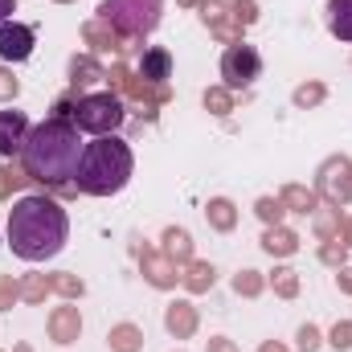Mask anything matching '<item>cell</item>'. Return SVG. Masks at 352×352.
I'll return each mask as SVG.
<instances>
[{
	"instance_id": "cell-1",
	"label": "cell",
	"mask_w": 352,
	"mask_h": 352,
	"mask_svg": "<svg viewBox=\"0 0 352 352\" xmlns=\"http://www.w3.org/2000/svg\"><path fill=\"white\" fill-rule=\"evenodd\" d=\"M70 238V217L54 197H21L8 209V246L25 263H45L62 254Z\"/></svg>"
},
{
	"instance_id": "cell-2",
	"label": "cell",
	"mask_w": 352,
	"mask_h": 352,
	"mask_svg": "<svg viewBox=\"0 0 352 352\" xmlns=\"http://www.w3.org/2000/svg\"><path fill=\"white\" fill-rule=\"evenodd\" d=\"M21 160H25V173L41 184H66L70 176L78 173V160H82V140H78V127L70 119H45L29 131L25 148H21Z\"/></svg>"
},
{
	"instance_id": "cell-3",
	"label": "cell",
	"mask_w": 352,
	"mask_h": 352,
	"mask_svg": "<svg viewBox=\"0 0 352 352\" xmlns=\"http://www.w3.org/2000/svg\"><path fill=\"white\" fill-rule=\"evenodd\" d=\"M131 168H135L131 148L119 135H98L94 144L82 148V160H78V173H74V188L87 192V197H111V192L127 188Z\"/></svg>"
},
{
	"instance_id": "cell-4",
	"label": "cell",
	"mask_w": 352,
	"mask_h": 352,
	"mask_svg": "<svg viewBox=\"0 0 352 352\" xmlns=\"http://www.w3.org/2000/svg\"><path fill=\"white\" fill-rule=\"evenodd\" d=\"M160 8L164 0H102L98 16L123 37V41H140L160 25Z\"/></svg>"
},
{
	"instance_id": "cell-5",
	"label": "cell",
	"mask_w": 352,
	"mask_h": 352,
	"mask_svg": "<svg viewBox=\"0 0 352 352\" xmlns=\"http://www.w3.org/2000/svg\"><path fill=\"white\" fill-rule=\"evenodd\" d=\"M123 98L102 90V94H82L74 102V127L78 131H90V135H111L119 123H123Z\"/></svg>"
},
{
	"instance_id": "cell-6",
	"label": "cell",
	"mask_w": 352,
	"mask_h": 352,
	"mask_svg": "<svg viewBox=\"0 0 352 352\" xmlns=\"http://www.w3.org/2000/svg\"><path fill=\"white\" fill-rule=\"evenodd\" d=\"M107 82H111L115 90H123L127 98H135V102L144 107V111H140L144 119H156V107L173 98V90H168V87H156V82H144V78H140V74H131L127 66H111V70H107Z\"/></svg>"
},
{
	"instance_id": "cell-7",
	"label": "cell",
	"mask_w": 352,
	"mask_h": 352,
	"mask_svg": "<svg viewBox=\"0 0 352 352\" xmlns=\"http://www.w3.org/2000/svg\"><path fill=\"white\" fill-rule=\"evenodd\" d=\"M258 74H263V58H258V50H254V45L238 41V45H230V50H226V58H221V78H226V90H246Z\"/></svg>"
},
{
	"instance_id": "cell-8",
	"label": "cell",
	"mask_w": 352,
	"mask_h": 352,
	"mask_svg": "<svg viewBox=\"0 0 352 352\" xmlns=\"http://www.w3.org/2000/svg\"><path fill=\"white\" fill-rule=\"evenodd\" d=\"M316 192H324V197H328V205H336V209L352 201V164L344 160V156L324 160L320 180H316Z\"/></svg>"
},
{
	"instance_id": "cell-9",
	"label": "cell",
	"mask_w": 352,
	"mask_h": 352,
	"mask_svg": "<svg viewBox=\"0 0 352 352\" xmlns=\"http://www.w3.org/2000/svg\"><path fill=\"white\" fill-rule=\"evenodd\" d=\"M29 140V119L25 111H0V156L4 160H16L21 148Z\"/></svg>"
},
{
	"instance_id": "cell-10",
	"label": "cell",
	"mask_w": 352,
	"mask_h": 352,
	"mask_svg": "<svg viewBox=\"0 0 352 352\" xmlns=\"http://www.w3.org/2000/svg\"><path fill=\"white\" fill-rule=\"evenodd\" d=\"M29 54H33V29L29 25H16V21L12 25L4 21L0 25V58L4 62H25Z\"/></svg>"
},
{
	"instance_id": "cell-11",
	"label": "cell",
	"mask_w": 352,
	"mask_h": 352,
	"mask_svg": "<svg viewBox=\"0 0 352 352\" xmlns=\"http://www.w3.org/2000/svg\"><path fill=\"white\" fill-rule=\"evenodd\" d=\"M140 270H144V278L152 283V287H160V291H168L176 287V263L173 258H164V254H156L152 246H140Z\"/></svg>"
},
{
	"instance_id": "cell-12",
	"label": "cell",
	"mask_w": 352,
	"mask_h": 352,
	"mask_svg": "<svg viewBox=\"0 0 352 352\" xmlns=\"http://www.w3.org/2000/svg\"><path fill=\"white\" fill-rule=\"evenodd\" d=\"M140 78H144V82L164 87V78H173V54H168L164 45L144 50V58H140Z\"/></svg>"
},
{
	"instance_id": "cell-13",
	"label": "cell",
	"mask_w": 352,
	"mask_h": 352,
	"mask_svg": "<svg viewBox=\"0 0 352 352\" xmlns=\"http://www.w3.org/2000/svg\"><path fill=\"white\" fill-rule=\"evenodd\" d=\"M78 332H82L78 307H54V316H50V340L54 344H74Z\"/></svg>"
},
{
	"instance_id": "cell-14",
	"label": "cell",
	"mask_w": 352,
	"mask_h": 352,
	"mask_svg": "<svg viewBox=\"0 0 352 352\" xmlns=\"http://www.w3.org/2000/svg\"><path fill=\"white\" fill-rule=\"evenodd\" d=\"M82 37H87V45L94 50V54H119V50L127 45V41H123V37H119L102 16H94V21L82 25Z\"/></svg>"
},
{
	"instance_id": "cell-15",
	"label": "cell",
	"mask_w": 352,
	"mask_h": 352,
	"mask_svg": "<svg viewBox=\"0 0 352 352\" xmlns=\"http://www.w3.org/2000/svg\"><path fill=\"white\" fill-rule=\"evenodd\" d=\"M164 328L173 332L176 340H188V336L197 332V307H192V303H184V299H176L173 307L164 311Z\"/></svg>"
},
{
	"instance_id": "cell-16",
	"label": "cell",
	"mask_w": 352,
	"mask_h": 352,
	"mask_svg": "<svg viewBox=\"0 0 352 352\" xmlns=\"http://www.w3.org/2000/svg\"><path fill=\"white\" fill-rule=\"evenodd\" d=\"M263 250L266 254H274V258H291V254L299 250V238H295L291 230H283V226H266Z\"/></svg>"
},
{
	"instance_id": "cell-17",
	"label": "cell",
	"mask_w": 352,
	"mask_h": 352,
	"mask_svg": "<svg viewBox=\"0 0 352 352\" xmlns=\"http://www.w3.org/2000/svg\"><path fill=\"white\" fill-rule=\"evenodd\" d=\"M278 201H283L287 209H295V213H316V209H320V192L307 188V184H287V188L278 192Z\"/></svg>"
},
{
	"instance_id": "cell-18",
	"label": "cell",
	"mask_w": 352,
	"mask_h": 352,
	"mask_svg": "<svg viewBox=\"0 0 352 352\" xmlns=\"http://www.w3.org/2000/svg\"><path fill=\"white\" fill-rule=\"evenodd\" d=\"M328 29L332 37L352 41V0H328Z\"/></svg>"
},
{
	"instance_id": "cell-19",
	"label": "cell",
	"mask_w": 352,
	"mask_h": 352,
	"mask_svg": "<svg viewBox=\"0 0 352 352\" xmlns=\"http://www.w3.org/2000/svg\"><path fill=\"white\" fill-rule=\"evenodd\" d=\"M164 258H173L176 266L192 263V238L184 234V230H164Z\"/></svg>"
},
{
	"instance_id": "cell-20",
	"label": "cell",
	"mask_w": 352,
	"mask_h": 352,
	"mask_svg": "<svg viewBox=\"0 0 352 352\" xmlns=\"http://www.w3.org/2000/svg\"><path fill=\"white\" fill-rule=\"evenodd\" d=\"M213 278H217V274H213V266L197 263V258H192V263H184V274H180V283H184L192 295H205V291L213 287Z\"/></svg>"
},
{
	"instance_id": "cell-21",
	"label": "cell",
	"mask_w": 352,
	"mask_h": 352,
	"mask_svg": "<svg viewBox=\"0 0 352 352\" xmlns=\"http://www.w3.org/2000/svg\"><path fill=\"white\" fill-rule=\"evenodd\" d=\"M102 78H107V70H102L90 54H82V58L70 62V82H74V87H90V82H102Z\"/></svg>"
},
{
	"instance_id": "cell-22",
	"label": "cell",
	"mask_w": 352,
	"mask_h": 352,
	"mask_svg": "<svg viewBox=\"0 0 352 352\" xmlns=\"http://www.w3.org/2000/svg\"><path fill=\"white\" fill-rule=\"evenodd\" d=\"M111 352H140L144 349V332L135 328V324H119V328H111Z\"/></svg>"
},
{
	"instance_id": "cell-23",
	"label": "cell",
	"mask_w": 352,
	"mask_h": 352,
	"mask_svg": "<svg viewBox=\"0 0 352 352\" xmlns=\"http://www.w3.org/2000/svg\"><path fill=\"white\" fill-rule=\"evenodd\" d=\"M205 213H209V226H213V230H221V234H230V230L238 226V209H234L226 197L209 201V209H205Z\"/></svg>"
},
{
	"instance_id": "cell-24",
	"label": "cell",
	"mask_w": 352,
	"mask_h": 352,
	"mask_svg": "<svg viewBox=\"0 0 352 352\" xmlns=\"http://www.w3.org/2000/svg\"><path fill=\"white\" fill-rule=\"evenodd\" d=\"M29 180H33V176L25 173V168H16V164H12V160H8V164H4V168H0V201H8V197H12V192H16V188H25V184H29Z\"/></svg>"
},
{
	"instance_id": "cell-25",
	"label": "cell",
	"mask_w": 352,
	"mask_h": 352,
	"mask_svg": "<svg viewBox=\"0 0 352 352\" xmlns=\"http://www.w3.org/2000/svg\"><path fill=\"white\" fill-rule=\"evenodd\" d=\"M316 234H320L324 242H332V238L340 234V209H336V205L316 209Z\"/></svg>"
},
{
	"instance_id": "cell-26",
	"label": "cell",
	"mask_w": 352,
	"mask_h": 352,
	"mask_svg": "<svg viewBox=\"0 0 352 352\" xmlns=\"http://www.w3.org/2000/svg\"><path fill=\"white\" fill-rule=\"evenodd\" d=\"M50 291H54V278H45V274H29V278L21 283V299H25V303H41Z\"/></svg>"
},
{
	"instance_id": "cell-27",
	"label": "cell",
	"mask_w": 352,
	"mask_h": 352,
	"mask_svg": "<svg viewBox=\"0 0 352 352\" xmlns=\"http://www.w3.org/2000/svg\"><path fill=\"white\" fill-rule=\"evenodd\" d=\"M270 287H274V295H278V299H295V295H299V274L283 266V270H274V274H270Z\"/></svg>"
},
{
	"instance_id": "cell-28",
	"label": "cell",
	"mask_w": 352,
	"mask_h": 352,
	"mask_svg": "<svg viewBox=\"0 0 352 352\" xmlns=\"http://www.w3.org/2000/svg\"><path fill=\"white\" fill-rule=\"evenodd\" d=\"M263 287H266V278L258 274V270H242V274L234 278V291H238V295H246V299L263 295Z\"/></svg>"
},
{
	"instance_id": "cell-29",
	"label": "cell",
	"mask_w": 352,
	"mask_h": 352,
	"mask_svg": "<svg viewBox=\"0 0 352 352\" xmlns=\"http://www.w3.org/2000/svg\"><path fill=\"white\" fill-rule=\"evenodd\" d=\"M205 107H209L213 115H230V111H234V94L226 87H209L205 90Z\"/></svg>"
},
{
	"instance_id": "cell-30",
	"label": "cell",
	"mask_w": 352,
	"mask_h": 352,
	"mask_svg": "<svg viewBox=\"0 0 352 352\" xmlns=\"http://www.w3.org/2000/svg\"><path fill=\"white\" fill-rule=\"evenodd\" d=\"M50 278H54V291L66 295V299H78V295L87 291V283H82L78 274H50Z\"/></svg>"
},
{
	"instance_id": "cell-31",
	"label": "cell",
	"mask_w": 352,
	"mask_h": 352,
	"mask_svg": "<svg viewBox=\"0 0 352 352\" xmlns=\"http://www.w3.org/2000/svg\"><path fill=\"white\" fill-rule=\"evenodd\" d=\"M254 213L263 217L266 226H278V221H283V213H287V205H283L278 197H263V201L254 205Z\"/></svg>"
},
{
	"instance_id": "cell-32",
	"label": "cell",
	"mask_w": 352,
	"mask_h": 352,
	"mask_svg": "<svg viewBox=\"0 0 352 352\" xmlns=\"http://www.w3.org/2000/svg\"><path fill=\"white\" fill-rule=\"evenodd\" d=\"M230 16L246 29V25H254V21H258V4H254V0H238V4H230Z\"/></svg>"
},
{
	"instance_id": "cell-33",
	"label": "cell",
	"mask_w": 352,
	"mask_h": 352,
	"mask_svg": "<svg viewBox=\"0 0 352 352\" xmlns=\"http://www.w3.org/2000/svg\"><path fill=\"white\" fill-rule=\"evenodd\" d=\"M320 258L328 266H344V258H349V246L340 242V238H332V242H324V250H320Z\"/></svg>"
},
{
	"instance_id": "cell-34",
	"label": "cell",
	"mask_w": 352,
	"mask_h": 352,
	"mask_svg": "<svg viewBox=\"0 0 352 352\" xmlns=\"http://www.w3.org/2000/svg\"><path fill=\"white\" fill-rule=\"evenodd\" d=\"M16 299H21V283H16L12 274H0V307L8 311V307H12Z\"/></svg>"
},
{
	"instance_id": "cell-35",
	"label": "cell",
	"mask_w": 352,
	"mask_h": 352,
	"mask_svg": "<svg viewBox=\"0 0 352 352\" xmlns=\"http://www.w3.org/2000/svg\"><path fill=\"white\" fill-rule=\"evenodd\" d=\"M316 102H324V87L320 82H307V87L295 90V107H316Z\"/></svg>"
},
{
	"instance_id": "cell-36",
	"label": "cell",
	"mask_w": 352,
	"mask_h": 352,
	"mask_svg": "<svg viewBox=\"0 0 352 352\" xmlns=\"http://www.w3.org/2000/svg\"><path fill=\"white\" fill-rule=\"evenodd\" d=\"M201 16H205V25H217V21L230 16V8L221 0H201Z\"/></svg>"
},
{
	"instance_id": "cell-37",
	"label": "cell",
	"mask_w": 352,
	"mask_h": 352,
	"mask_svg": "<svg viewBox=\"0 0 352 352\" xmlns=\"http://www.w3.org/2000/svg\"><path fill=\"white\" fill-rule=\"evenodd\" d=\"M332 349H352V320H340L336 328H332Z\"/></svg>"
},
{
	"instance_id": "cell-38",
	"label": "cell",
	"mask_w": 352,
	"mask_h": 352,
	"mask_svg": "<svg viewBox=\"0 0 352 352\" xmlns=\"http://www.w3.org/2000/svg\"><path fill=\"white\" fill-rule=\"evenodd\" d=\"M299 349L303 352L320 349V328H316V324H303V328H299Z\"/></svg>"
},
{
	"instance_id": "cell-39",
	"label": "cell",
	"mask_w": 352,
	"mask_h": 352,
	"mask_svg": "<svg viewBox=\"0 0 352 352\" xmlns=\"http://www.w3.org/2000/svg\"><path fill=\"white\" fill-rule=\"evenodd\" d=\"M16 78H12V70H4L0 66V102H8V98H16Z\"/></svg>"
},
{
	"instance_id": "cell-40",
	"label": "cell",
	"mask_w": 352,
	"mask_h": 352,
	"mask_svg": "<svg viewBox=\"0 0 352 352\" xmlns=\"http://www.w3.org/2000/svg\"><path fill=\"white\" fill-rule=\"evenodd\" d=\"M74 115V98H58L54 102V119H70Z\"/></svg>"
},
{
	"instance_id": "cell-41",
	"label": "cell",
	"mask_w": 352,
	"mask_h": 352,
	"mask_svg": "<svg viewBox=\"0 0 352 352\" xmlns=\"http://www.w3.org/2000/svg\"><path fill=\"white\" fill-rule=\"evenodd\" d=\"M209 352H242V349H238L234 340H226V336H213V340H209Z\"/></svg>"
},
{
	"instance_id": "cell-42",
	"label": "cell",
	"mask_w": 352,
	"mask_h": 352,
	"mask_svg": "<svg viewBox=\"0 0 352 352\" xmlns=\"http://www.w3.org/2000/svg\"><path fill=\"white\" fill-rule=\"evenodd\" d=\"M336 283H340V291H344V295H352V266H340Z\"/></svg>"
},
{
	"instance_id": "cell-43",
	"label": "cell",
	"mask_w": 352,
	"mask_h": 352,
	"mask_svg": "<svg viewBox=\"0 0 352 352\" xmlns=\"http://www.w3.org/2000/svg\"><path fill=\"white\" fill-rule=\"evenodd\" d=\"M12 12H16V0H0V25H4Z\"/></svg>"
},
{
	"instance_id": "cell-44",
	"label": "cell",
	"mask_w": 352,
	"mask_h": 352,
	"mask_svg": "<svg viewBox=\"0 0 352 352\" xmlns=\"http://www.w3.org/2000/svg\"><path fill=\"white\" fill-rule=\"evenodd\" d=\"M340 242H344V246H352V217L344 221V234H340Z\"/></svg>"
},
{
	"instance_id": "cell-45",
	"label": "cell",
	"mask_w": 352,
	"mask_h": 352,
	"mask_svg": "<svg viewBox=\"0 0 352 352\" xmlns=\"http://www.w3.org/2000/svg\"><path fill=\"white\" fill-rule=\"evenodd\" d=\"M258 352H287V349H283L278 340H266V344H263V349H258Z\"/></svg>"
},
{
	"instance_id": "cell-46",
	"label": "cell",
	"mask_w": 352,
	"mask_h": 352,
	"mask_svg": "<svg viewBox=\"0 0 352 352\" xmlns=\"http://www.w3.org/2000/svg\"><path fill=\"white\" fill-rule=\"evenodd\" d=\"M176 4H184V8H192V4H201V0H176Z\"/></svg>"
},
{
	"instance_id": "cell-47",
	"label": "cell",
	"mask_w": 352,
	"mask_h": 352,
	"mask_svg": "<svg viewBox=\"0 0 352 352\" xmlns=\"http://www.w3.org/2000/svg\"><path fill=\"white\" fill-rule=\"evenodd\" d=\"M12 352H33V349H29V344H16V349H12Z\"/></svg>"
},
{
	"instance_id": "cell-48",
	"label": "cell",
	"mask_w": 352,
	"mask_h": 352,
	"mask_svg": "<svg viewBox=\"0 0 352 352\" xmlns=\"http://www.w3.org/2000/svg\"><path fill=\"white\" fill-rule=\"evenodd\" d=\"M58 4H70V0H58Z\"/></svg>"
}]
</instances>
